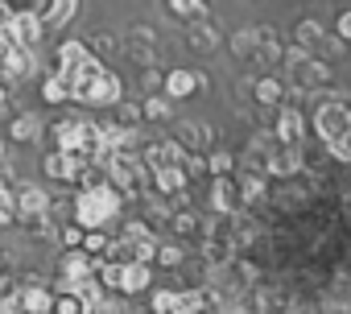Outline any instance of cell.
<instances>
[{
  "instance_id": "1",
  "label": "cell",
  "mask_w": 351,
  "mask_h": 314,
  "mask_svg": "<svg viewBox=\"0 0 351 314\" xmlns=\"http://www.w3.org/2000/svg\"><path fill=\"white\" fill-rule=\"evenodd\" d=\"M120 207H124V199L108 182H99V186H87L71 199V224H79L83 232H95V228H108L120 215Z\"/></svg>"
},
{
  "instance_id": "2",
  "label": "cell",
  "mask_w": 351,
  "mask_h": 314,
  "mask_svg": "<svg viewBox=\"0 0 351 314\" xmlns=\"http://www.w3.org/2000/svg\"><path fill=\"white\" fill-rule=\"evenodd\" d=\"M281 62H285V71H289V87L318 91V87L330 83V67H326L318 54L302 50V46H285V50H281Z\"/></svg>"
},
{
  "instance_id": "3",
  "label": "cell",
  "mask_w": 351,
  "mask_h": 314,
  "mask_svg": "<svg viewBox=\"0 0 351 314\" xmlns=\"http://www.w3.org/2000/svg\"><path fill=\"white\" fill-rule=\"evenodd\" d=\"M310 128L318 132V141H335V136H351V108L347 99H318L314 104V116H310Z\"/></svg>"
},
{
  "instance_id": "4",
  "label": "cell",
  "mask_w": 351,
  "mask_h": 314,
  "mask_svg": "<svg viewBox=\"0 0 351 314\" xmlns=\"http://www.w3.org/2000/svg\"><path fill=\"white\" fill-rule=\"evenodd\" d=\"M0 34L9 38V46H21V50H34L38 42H42V21H38V13H13L5 25H0Z\"/></svg>"
},
{
  "instance_id": "5",
  "label": "cell",
  "mask_w": 351,
  "mask_h": 314,
  "mask_svg": "<svg viewBox=\"0 0 351 314\" xmlns=\"http://www.w3.org/2000/svg\"><path fill=\"white\" fill-rule=\"evenodd\" d=\"M261 174L265 178H293V174H302V145H273V153L265 157Z\"/></svg>"
},
{
  "instance_id": "6",
  "label": "cell",
  "mask_w": 351,
  "mask_h": 314,
  "mask_svg": "<svg viewBox=\"0 0 351 314\" xmlns=\"http://www.w3.org/2000/svg\"><path fill=\"white\" fill-rule=\"evenodd\" d=\"M281 112H277V120H273V141L277 145H302V136H306V120H302V112L298 108H289V104H277Z\"/></svg>"
},
{
  "instance_id": "7",
  "label": "cell",
  "mask_w": 351,
  "mask_h": 314,
  "mask_svg": "<svg viewBox=\"0 0 351 314\" xmlns=\"http://www.w3.org/2000/svg\"><path fill=\"white\" fill-rule=\"evenodd\" d=\"M186 38H191L195 50H215V46H219V25L211 21L207 5H203L195 17H186Z\"/></svg>"
},
{
  "instance_id": "8",
  "label": "cell",
  "mask_w": 351,
  "mask_h": 314,
  "mask_svg": "<svg viewBox=\"0 0 351 314\" xmlns=\"http://www.w3.org/2000/svg\"><path fill=\"white\" fill-rule=\"evenodd\" d=\"M120 46H124V54H128V58H136L141 67H149V62H153V46H157V34H153L149 25H132V29H124Z\"/></svg>"
},
{
  "instance_id": "9",
  "label": "cell",
  "mask_w": 351,
  "mask_h": 314,
  "mask_svg": "<svg viewBox=\"0 0 351 314\" xmlns=\"http://www.w3.org/2000/svg\"><path fill=\"white\" fill-rule=\"evenodd\" d=\"M252 62L256 67H277L281 62V50H285V42L277 38V29H269V25H256L252 29Z\"/></svg>"
},
{
  "instance_id": "10",
  "label": "cell",
  "mask_w": 351,
  "mask_h": 314,
  "mask_svg": "<svg viewBox=\"0 0 351 314\" xmlns=\"http://www.w3.org/2000/svg\"><path fill=\"white\" fill-rule=\"evenodd\" d=\"M120 75H112V71H104L91 87H87V95H83V104L87 108H112V104H120Z\"/></svg>"
},
{
  "instance_id": "11",
  "label": "cell",
  "mask_w": 351,
  "mask_h": 314,
  "mask_svg": "<svg viewBox=\"0 0 351 314\" xmlns=\"http://www.w3.org/2000/svg\"><path fill=\"white\" fill-rule=\"evenodd\" d=\"M46 191L38 186V182H13V215H38V211H46Z\"/></svg>"
},
{
  "instance_id": "12",
  "label": "cell",
  "mask_w": 351,
  "mask_h": 314,
  "mask_svg": "<svg viewBox=\"0 0 351 314\" xmlns=\"http://www.w3.org/2000/svg\"><path fill=\"white\" fill-rule=\"evenodd\" d=\"M75 13H79V0H46V5L38 9V21H42V29H66L71 21H75Z\"/></svg>"
},
{
  "instance_id": "13",
  "label": "cell",
  "mask_w": 351,
  "mask_h": 314,
  "mask_svg": "<svg viewBox=\"0 0 351 314\" xmlns=\"http://www.w3.org/2000/svg\"><path fill=\"white\" fill-rule=\"evenodd\" d=\"M95 269V256H87L83 248H66L62 261H58V277L54 281H79V277H91Z\"/></svg>"
},
{
  "instance_id": "14",
  "label": "cell",
  "mask_w": 351,
  "mask_h": 314,
  "mask_svg": "<svg viewBox=\"0 0 351 314\" xmlns=\"http://www.w3.org/2000/svg\"><path fill=\"white\" fill-rule=\"evenodd\" d=\"M153 285V265H145V261H128V265H120V293H145Z\"/></svg>"
},
{
  "instance_id": "15",
  "label": "cell",
  "mask_w": 351,
  "mask_h": 314,
  "mask_svg": "<svg viewBox=\"0 0 351 314\" xmlns=\"http://www.w3.org/2000/svg\"><path fill=\"white\" fill-rule=\"evenodd\" d=\"M173 141H178L186 153H203V149L211 145V128H207L203 120H182L178 128H173Z\"/></svg>"
},
{
  "instance_id": "16",
  "label": "cell",
  "mask_w": 351,
  "mask_h": 314,
  "mask_svg": "<svg viewBox=\"0 0 351 314\" xmlns=\"http://www.w3.org/2000/svg\"><path fill=\"white\" fill-rule=\"evenodd\" d=\"M149 191H157V195H178V191H186V174H182V166H157L153 174H149Z\"/></svg>"
},
{
  "instance_id": "17",
  "label": "cell",
  "mask_w": 351,
  "mask_h": 314,
  "mask_svg": "<svg viewBox=\"0 0 351 314\" xmlns=\"http://www.w3.org/2000/svg\"><path fill=\"white\" fill-rule=\"evenodd\" d=\"M169 314H211V306H207V293H203V285H186V289H173V306H169Z\"/></svg>"
},
{
  "instance_id": "18",
  "label": "cell",
  "mask_w": 351,
  "mask_h": 314,
  "mask_svg": "<svg viewBox=\"0 0 351 314\" xmlns=\"http://www.w3.org/2000/svg\"><path fill=\"white\" fill-rule=\"evenodd\" d=\"M161 95L173 104V99H186V95H199V87H195V71H165V79H161Z\"/></svg>"
},
{
  "instance_id": "19",
  "label": "cell",
  "mask_w": 351,
  "mask_h": 314,
  "mask_svg": "<svg viewBox=\"0 0 351 314\" xmlns=\"http://www.w3.org/2000/svg\"><path fill=\"white\" fill-rule=\"evenodd\" d=\"M50 302H54L50 285H25V289H17L21 314H50Z\"/></svg>"
},
{
  "instance_id": "20",
  "label": "cell",
  "mask_w": 351,
  "mask_h": 314,
  "mask_svg": "<svg viewBox=\"0 0 351 314\" xmlns=\"http://www.w3.org/2000/svg\"><path fill=\"white\" fill-rule=\"evenodd\" d=\"M236 207H240L236 182H232V178H215V182H211V211H215V215H232Z\"/></svg>"
},
{
  "instance_id": "21",
  "label": "cell",
  "mask_w": 351,
  "mask_h": 314,
  "mask_svg": "<svg viewBox=\"0 0 351 314\" xmlns=\"http://www.w3.org/2000/svg\"><path fill=\"white\" fill-rule=\"evenodd\" d=\"M34 67H38L34 50H21V46H13L5 58H0V71H5L9 79H25V75H34Z\"/></svg>"
},
{
  "instance_id": "22",
  "label": "cell",
  "mask_w": 351,
  "mask_h": 314,
  "mask_svg": "<svg viewBox=\"0 0 351 314\" xmlns=\"http://www.w3.org/2000/svg\"><path fill=\"white\" fill-rule=\"evenodd\" d=\"M38 136H42V116L21 112V116H13V120H9V141L29 145V141H38Z\"/></svg>"
},
{
  "instance_id": "23",
  "label": "cell",
  "mask_w": 351,
  "mask_h": 314,
  "mask_svg": "<svg viewBox=\"0 0 351 314\" xmlns=\"http://www.w3.org/2000/svg\"><path fill=\"white\" fill-rule=\"evenodd\" d=\"M42 170H46V178H54V182H71V174H75V157L62 153V149H50V153L42 157Z\"/></svg>"
},
{
  "instance_id": "24",
  "label": "cell",
  "mask_w": 351,
  "mask_h": 314,
  "mask_svg": "<svg viewBox=\"0 0 351 314\" xmlns=\"http://www.w3.org/2000/svg\"><path fill=\"white\" fill-rule=\"evenodd\" d=\"M79 132H83V116H66L54 124V149L62 153H75L79 149Z\"/></svg>"
},
{
  "instance_id": "25",
  "label": "cell",
  "mask_w": 351,
  "mask_h": 314,
  "mask_svg": "<svg viewBox=\"0 0 351 314\" xmlns=\"http://www.w3.org/2000/svg\"><path fill=\"white\" fill-rule=\"evenodd\" d=\"M236 195H240V207H252V203H261V199L269 195V178H265L261 170H248L244 182L236 186Z\"/></svg>"
},
{
  "instance_id": "26",
  "label": "cell",
  "mask_w": 351,
  "mask_h": 314,
  "mask_svg": "<svg viewBox=\"0 0 351 314\" xmlns=\"http://www.w3.org/2000/svg\"><path fill=\"white\" fill-rule=\"evenodd\" d=\"M141 120H145V124H169V120H173V104H169L165 95H145Z\"/></svg>"
},
{
  "instance_id": "27",
  "label": "cell",
  "mask_w": 351,
  "mask_h": 314,
  "mask_svg": "<svg viewBox=\"0 0 351 314\" xmlns=\"http://www.w3.org/2000/svg\"><path fill=\"white\" fill-rule=\"evenodd\" d=\"M322 25L314 21V17H306V21H298V29H293V46H302V50H310V54H318V46H322Z\"/></svg>"
},
{
  "instance_id": "28",
  "label": "cell",
  "mask_w": 351,
  "mask_h": 314,
  "mask_svg": "<svg viewBox=\"0 0 351 314\" xmlns=\"http://www.w3.org/2000/svg\"><path fill=\"white\" fill-rule=\"evenodd\" d=\"M165 224L178 232V236H199V215H195L191 207H173V211L165 215Z\"/></svg>"
},
{
  "instance_id": "29",
  "label": "cell",
  "mask_w": 351,
  "mask_h": 314,
  "mask_svg": "<svg viewBox=\"0 0 351 314\" xmlns=\"http://www.w3.org/2000/svg\"><path fill=\"white\" fill-rule=\"evenodd\" d=\"M252 91H256V99H261V104H273V108H277V104H281V95H285V83H281L277 75H265V79H256V83H252Z\"/></svg>"
},
{
  "instance_id": "30",
  "label": "cell",
  "mask_w": 351,
  "mask_h": 314,
  "mask_svg": "<svg viewBox=\"0 0 351 314\" xmlns=\"http://www.w3.org/2000/svg\"><path fill=\"white\" fill-rule=\"evenodd\" d=\"M273 145H277V141H273V132H269V128H265V132H252V141H248V162H252L256 170L265 166V157L273 153Z\"/></svg>"
},
{
  "instance_id": "31",
  "label": "cell",
  "mask_w": 351,
  "mask_h": 314,
  "mask_svg": "<svg viewBox=\"0 0 351 314\" xmlns=\"http://www.w3.org/2000/svg\"><path fill=\"white\" fill-rule=\"evenodd\" d=\"M203 162H207V174H211V178H228V174H232V166H236V157H232L228 149H215V153H207V157H203Z\"/></svg>"
},
{
  "instance_id": "32",
  "label": "cell",
  "mask_w": 351,
  "mask_h": 314,
  "mask_svg": "<svg viewBox=\"0 0 351 314\" xmlns=\"http://www.w3.org/2000/svg\"><path fill=\"white\" fill-rule=\"evenodd\" d=\"M153 261H157L161 269H182V265H186V252H182L178 244H157Z\"/></svg>"
},
{
  "instance_id": "33",
  "label": "cell",
  "mask_w": 351,
  "mask_h": 314,
  "mask_svg": "<svg viewBox=\"0 0 351 314\" xmlns=\"http://www.w3.org/2000/svg\"><path fill=\"white\" fill-rule=\"evenodd\" d=\"M83 58H87V46H83V42H62V50H58V62H54V67H58V71H71V67H79Z\"/></svg>"
},
{
  "instance_id": "34",
  "label": "cell",
  "mask_w": 351,
  "mask_h": 314,
  "mask_svg": "<svg viewBox=\"0 0 351 314\" xmlns=\"http://www.w3.org/2000/svg\"><path fill=\"white\" fill-rule=\"evenodd\" d=\"M42 99H46V104H62V99H71V87H66V79H62L58 71L42 83Z\"/></svg>"
},
{
  "instance_id": "35",
  "label": "cell",
  "mask_w": 351,
  "mask_h": 314,
  "mask_svg": "<svg viewBox=\"0 0 351 314\" xmlns=\"http://www.w3.org/2000/svg\"><path fill=\"white\" fill-rule=\"evenodd\" d=\"M108 240H112V236H108L104 228H95V232H83L79 248H83L87 256H95V261H99V256H104V248H108Z\"/></svg>"
},
{
  "instance_id": "36",
  "label": "cell",
  "mask_w": 351,
  "mask_h": 314,
  "mask_svg": "<svg viewBox=\"0 0 351 314\" xmlns=\"http://www.w3.org/2000/svg\"><path fill=\"white\" fill-rule=\"evenodd\" d=\"M326 157H330V162H339V166H347V162H351V136L326 141Z\"/></svg>"
},
{
  "instance_id": "37",
  "label": "cell",
  "mask_w": 351,
  "mask_h": 314,
  "mask_svg": "<svg viewBox=\"0 0 351 314\" xmlns=\"http://www.w3.org/2000/svg\"><path fill=\"white\" fill-rule=\"evenodd\" d=\"M161 79H165V71L145 67V71H141V91H145V95H161Z\"/></svg>"
},
{
  "instance_id": "38",
  "label": "cell",
  "mask_w": 351,
  "mask_h": 314,
  "mask_svg": "<svg viewBox=\"0 0 351 314\" xmlns=\"http://www.w3.org/2000/svg\"><path fill=\"white\" fill-rule=\"evenodd\" d=\"M252 29H240V34H232V54L236 58H252Z\"/></svg>"
},
{
  "instance_id": "39",
  "label": "cell",
  "mask_w": 351,
  "mask_h": 314,
  "mask_svg": "<svg viewBox=\"0 0 351 314\" xmlns=\"http://www.w3.org/2000/svg\"><path fill=\"white\" fill-rule=\"evenodd\" d=\"M50 314H83V306H79V298H71V293H54Z\"/></svg>"
},
{
  "instance_id": "40",
  "label": "cell",
  "mask_w": 351,
  "mask_h": 314,
  "mask_svg": "<svg viewBox=\"0 0 351 314\" xmlns=\"http://www.w3.org/2000/svg\"><path fill=\"white\" fill-rule=\"evenodd\" d=\"M165 5H169L173 17H195V13L203 9V0H165Z\"/></svg>"
},
{
  "instance_id": "41",
  "label": "cell",
  "mask_w": 351,
  "mask_h": 314,
  "mask_svg": "<svg viewBox=\"0 0 351 314\" xmlns=\"http://www.w3.org/2000/svg\"><path fill=\"white\" fill-rule=\"evenodd\" d=\"M79 240H83V228H79V224L58 228V244H62V248H79Z\"/></svg>"
},
{
  "instance_id": "42",
  "label": "cell",
  "mask_w": 351,
  "mask_h": 314,
  "mask_svg": "<svg viewBox=\"0 0 351 314\" xmlns=\"http://www.w3.org/2000/svg\"><path fill=\"white\" fill-rule=\"evenodd\" d=\"M173 306V289H153V314H169Z\"/></svg>"
},
{
  "instance_id": "43",
  "label": "cell",
  "mask_w": 351,
  "mask_h": 314,
  "mask_svg": "<svg viewBox=\"0 0 351 314\" xmlns=\"http://www.w3.org/2000/svg\"><path fill=\"white\" fill-rule=\"evenodd\" d=\"M83 46H87V54H108L116 42H112L108 34H99V38H91V42H83Z\"/></svg>"
},
{
  "instance_id": "44",
  "label": "cell",
  "mask_w": 351,
  "mask_h": 314,
  "mask_svg": "<svg viewBox=\"0 0 351 314\" xmlns=\"http://www.w3.org/2000/svg\"><path fill=\"white\" fill-rule=\"evenodd\" d=\"M335 34H339V42H347V38H351V13H343V17L335 21Z\"/></svg>"
},
{
  "instance_id": "45",
  "label": "cell",
  "mask_w": 351,
  "mask_h": 314,
  "mask_svg": "<svg viewBox=\"0 0 351 314\" xmlns=\"http://www.w3.org/2000/svg\"><path fill=\"white\" fill-rule=\"evenodd\" d=\"M13 13H38V0H13Z\"/></svg>"
},
{
  "instance_id": "46",
  "label": "cell",
  "mask_w": 351,
  "mask_h": 314,
  "mask_svg": "<svg viewBox=\"0 0 351 314\" xmlns=\"http://www.w3.org/2000/svg\"><path fill=\"white\" fill-rule=\"evenodd\" d=\"M0 162H5V141H0Z\"/></svg>"
}]
</instances>
